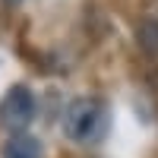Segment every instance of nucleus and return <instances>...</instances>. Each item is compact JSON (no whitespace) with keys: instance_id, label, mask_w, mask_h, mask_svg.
<instances>
[{"instance_id":"1","label":"nucleus","mask_w":158,"mask_h":158,"mask_svg":"<svg viewBox=\"0 0 158 158\" xmlns=\"http://www.w3.org/2000/svg\"><path fill=\"white\" fill-rule=\"evenodd\" d=\"M108 133V108L92 98V95H79L67 104L63 111V136L76 146H95L101 136Z\"/></svg>"},{"instance_id":"5","label":"nucleus","mask_w":158,"mask_h":158,"mask_svg":"<svg viewBox=\"0 0 158 158\" xmlns=\"http://www.w3.org/2000/svg\"><path fill=\"white\" fill-rule=\"evenodd\" d=\"M6 3H10V6H19V3H22V0H6Z\"/></svg>"},{"instance_id":"4","label":"nucleus","mask_w":158,"mask_h":158,"mask_svg":"<svg viewBox=\"0 0 158 158\" xmlns=\"http://www.w3.org/2000/svg\"><path fill=\"white\" fill-rule=\"evenodd\" d=\"M136 41H139V48L146 51L152 60L158 57V19H155V16H149V19L139 22V29H136Z\"/></svg>"},{"instance_id":"2","label":"nucleus","mask_w":158,"mask_h":158,"mask_svg":"<svg viewBox=\"0 0 158 158\" xmlns=\"http://www.w3.org/2000/svg\"><path fill=\"white\" fill-rule=\"evenodd\" d=\"M38 114V101H35V92L29 85H13L3 101H0V127L6 130V133H25L29 123L35 120Z\"/></svg>"},{"instance_id":"3","label":"nucleus","mask_w":158,"mask_h":158,"mask_svg":"<svg viewBox=\"0 0 158 158\" xmlns=\"http://www.w3.org/2000/svg\"><path fill=\"white\" fill-rule=\"evenodd\" d=\"M0 155H3V158H44L41 142H38L32 133H13V136L3 142Z\"/></svg>"}]
</instances>
